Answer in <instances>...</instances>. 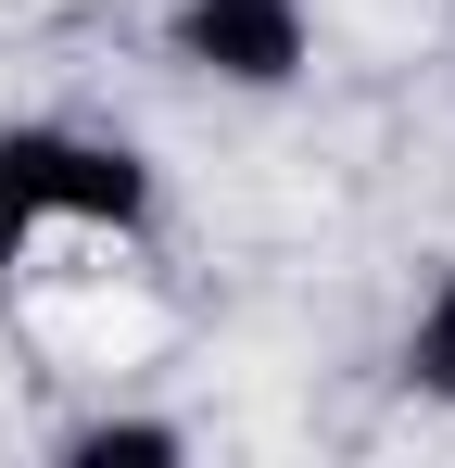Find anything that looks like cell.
I'll list each match as a JSON object with an SVG mask.
<instances>
[{
  "label": "cell",
  "mask_w": 455,
  "mask_h": 468,
  "mask_svg": "<svg viewBox=\"0 0 455 468\" xmlns=\"http://www.w3.org/2000/svg\"><path fill=\"white\" fill-rule=\"evenodd\" d=\"M152 177L127 140L89 127H0V229H127Z\"/></svg>",
  "instance_id": "obj_1"
},
{
  "label": "cell",
  "mask_w": 455,
  "mask_h": 468,
  "mask_svg": "<svg viewBox=\"0 0 455 468\" xmlns=\"http://www.w3.org/2000/svg\"><path fill=\"white\" fill-rule=\"evenodd\" d=\"M177 64L228 89H291L316 64V13L303 0H177Z\"/></svg>",
  "instance_id": "obj_2"
},
{
  "label": "cell",
  "mask_w": 455,
  "mask_h": 468,
  "mask_svg": "<svg viewBox=\"0 0 455 468\" xmlns=\"http://www.w3.org/2000/svg\"><path fill=\"white\" fill-rule=\"evenodd\" d=\"M64 456H76V468H114V456H177V431H164V418H89Z\"/></svg>",
  "instance_id": "obj_3"
},
{
  "label": "cell",
  "mask_w": 455,
  "mask_h": 468,
  "mask_svg": "<svg viewBox=\"0 0 455 468\" xmlns=\"http://www.w3.org/2000/svg\"><path fill=\"white\" fill-rule=\"evenodd\" d=\"M405 355H418V392H443V405H455V279L418 304V342H405Z\"/></svg>",
  "instance_id": "obj_4"
}]
</instances>
